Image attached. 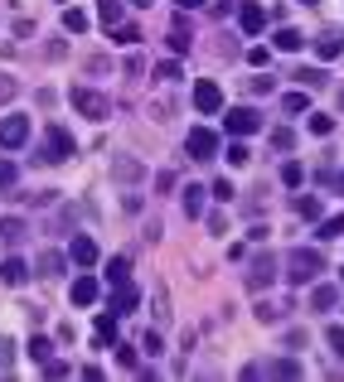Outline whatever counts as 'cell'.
Returning a JSON list of instances; mask_svg holds the SVG:
<instances>
[{
	"instance_id": "41",
	"label": "cell",
	"mask_w": 344,
	"mask_h": 382,
	"mask_svg": "<svg viewBox=\"0 0 344 382\" xmlns=\"http://www.w3.org/2000/svg\"><path fill=\"white\" fill-rule=\"evenodd\" d=\"M44 378H68V363H58V358H49V363H44Z\"/></svg>"
},
{
	"instance_id": "8",
	"label": "cell",
	"mask_w": 344,
	"mask_h": 382,
	"mask_svg": "<svg viewBox=\"0 0 344 382\" xmlns=\"http://www.w3.org/2000/svg\"><path fill=\"white\" fill-rule=\"evenodd\" d=\"M237 29H242V34H262V29H267V10H262L257 0H242V5H237Z\"/></svg>"
},
{
	"instance_id": "44",
	"label": "cell",
	"mask_w": 344,
	"mask_h": 382,
	"mask_svg": "<svg viewBox=\"0 0 344 382\" xmlns=\"http://www.w3.org/2000/svg\"><path fill=\"white\" fill-rule=\"evenodd\" d=\"M214 198H224V203L233 198V184H228V180H214Z\"/></svg>"
},
{
	"instance_id": "50",
	"label": "cell",
	"mask_w": 344,
	"mask_h": 382,
	"mask_svg": "<svg viewBox=\"0 0 344 382\" xmlns=\"http://www.w3.org/2000/svg\"><path fill=\"white\" fill-rule=\"evenodd\" d=\"M306 5H315V0H306Z\"/></svg>"
},
{
	"instance_id": "25",
	"label": "cell",
	"mask_w": 344,
	"mask_h": 382,
	"mask_svg": "<svg viewBox=\"0 0 344 382\" xmlns=\"http://www.w3.org/2000/svg\"><path fill=\"white\" fill-rule=\"evenodd\" d=\"M107 281H131V262H126V257H107Z\"/></svg>"
},
{
	"instance_id": "31",
	"label": "cell",
	"mask_w": 344,
	"mask_h": 382,
	"mask_svg": "<svg viewBox=\"0 0 344 382\" xmlns=\"http://www.w3.org/2000/svg\"><path fill=\"white\" fill-rule=\"evenodd\" d=\"M296 83H306V88H325L330 78H325L320 68H296Z\"/></svg>"
},
{
	"instance_id": "37",
	"label": "cell",
	"mask_w": 344,
	"mask_h": 382,
	"mask_svg": "<svg viewBox=\"0 0 344 382\" xmlns=\"http://www.w3.org/2000/svg\"><path fill=\"white\" fill-rule=\"evenodd\" d=\"M272 145H276V150H291V145H296V131L276 126V131H272Z\"/></svg>"
},
{
	"instance_id": "16",
	"label": "cell",
	"mask_w": 344,
	"mask_h": 382,
	"mask_svg": "<svg viewBox=\"0 0 344 382\" xmlns=\"http://www.w3.org/2000/svg\"><path fill=\"white\" fill-rule=\"evenodd\" d=\"M116 319H121L116 310L97 315V344H102V349H112V344H116Z\"/></svg>"
},
{
	"instance_id": "22",
	"label": "cell",
	"mask_w": 344,
	"mask_h": 382,
	"mask_svg": "<svg viewBox=\"0 0 344 382\" xmlns=\"http://www.w3.org/2000/svg\"><path fill=\"white\" fill-rule=\"evenodd\" d=\"M97 19H102L107 29H116V24H121V0H97Z\"/></svg>"
},
{
	"instance_id": "10",
	"label": "cell",
	"mask_w": 344,
	"mask_h": 382,
	"mask_svg": "<svg viewBox=\"0 0 344 382\" xmlns=\"http://www.w3.org/2000/svg\"><path fill=\"white\" fill-rule=\"evenodd\" d=\"M194 106L209 116V111H224V93H219V83H194Z\"/></svg>"
},
{
	"instance_id": "18",
	"label": "cell",
	"mask_w": 344,
	"mask_h": 382,
	"mask_svg": "<svg viewBox=\"0 0 344 382\" xmlns=\"http://www.w3.org/2000/svg\"><path fill=\"white\" fill-rule=\"evenodd\" d=\"M276 49H281V54H296V49H306L301 29H291V24H286V29H276Z\"/></svg>"
},
{
	"instance_id": "43",
	"label": "cell",
	"mask_w": 344,
	"mask_h": 382,
	"mask_svg": "<svg viewBox=\"0 0 344 382\" xmlns=\"http://www.w3.org/2000/svg\"><path fill=\"white\" fill-rule=\"evenodd\" d=\"M155 189L170 193V189H175V175H170V170H160V175H155Z\"/></svg>"
},
{
	"instance_id": "3",
	"label": "cell",
	"mask_w": 344,
	"mask_h": 382,
	"mask_svg": "<svg viewBox=\"0 0 344 382\" xmlns=\"http://www.w3.org/2000/svg\"><path fill=\"white\" fill-rule=\"evenodd\" d=\"M276 271H281V257H276V252H257V262L247 266V290L262 295V290L276 281Z\"/></svg>"
},
{
	"instance_id": "13",
	"label": "cell",
	"mask_w": 344,
	"mask_h": 382,
	"mask_svg": "<svg viewBox=\"0 0 344 382\" xmlns=\"http://www.w3.org/2000/svg\"><path fill=\"white\" fill-rule=\"evenodd\" d=\"M68 257H73L78 266H93V262H97L102 252H97V242H93L88 232H78V237H73V247H68Z\"/></svg>"
},
{
	"instance_id": "14",
	"label": "cell",
	"mask_w": 344,
	"mask_h": 382,
	"mask_svg": "<svg viewBox=\"0 0 344 382\" xmlns=\"http://www.w3.org/2000/svg\"><path fill=\"white\" fill-rule=\"evenodd\" d=\"M0 281H5V286H24V281H29V266H24L19 257H5V262H0Z\"/></svg>"
},
{
	"instance_id": "46",
	"label": "cell",
	"mask_w": 344,
	"mask_h": 382,
	"mask_svg": "<svg viewBox=\"0 0 344 382\" xmlns=\"http://www.w3.org/2000/svg\"><path fill=\"white\" fill-rule=\"evenodd\" d=\"M180 10H199V5H209V0H175Z\"/></svg>"
},
{
	"instance_id": "6",
	"label": "cell",
	"mask_w": 344,
	"mask_h": 382,
	"mask_svg": "<svg viewBox=\"0 0 344 382\" xmlns=\"http://www.w3.org/2000/svg\"><path fill=\"white\" fill-rule=\"evenodd\" d=\"M185 150H189V160H214V155H219V136H214L209 126H194V131L185 136Z\"/></svg>"
},
{
	"instance_id": "19",
	"label": "cell",
	"mask_w": 344,
	"mask_h": 382,
	"mask_svg": "<svg viewBox=\"0 0 344 382\" xmlns=\"http://www.w3.org/2000/svg\"><path fill=\"white\" fill-rule=\"evenodd\" d=\"M0 237H5V247L24 242V218H0Z\"/></svg>"
},
{
	"instance_id": "11",
	"label": "cell",
	"mask_w": 344,
	"mask_h": 382,
	"mask_svg": "<svg viewBox=\"0 0 344 382\" xmlns=\"http://www.w3.org/2000/svg\"><path fill=\"white\" fill-rule=\"evenodd\" d=\"M136 305H141V290L131 286V281H116V286H112V310H116V315H131Z\"/></svg>"
},
{
	"instance_id": "15",
	"label": "cell",
	"mask_w": 344,
	"mask_h": 382,
	"mask_svg": "<svg viewBox=\"0 0 344 382\" xmlns=\"http://www.w3.org/2000/svg\"><path fill=\"white\" fill-rule=\"evenodd\" d=\"M68 262H73V257H63V252H44V257H39V276H44V281H54V276H63V266H68Z\"/></svg>"
},
{
	"instance_id": "29",
	"label": "cell",
	"mask_w": 344,
	"mask_h": 382,
	"mask_svg": "<svg viewBox=\"0 0 344 382\" xmlns=\"http://www.w3.org/2000/svg\"><path fill=\"white\" fill-rule=\"evenodd\" d=\"M116 368H121V373H141V363H136V353H131V344H116Z\"/></svg>"
},
{
	"instance_id": "26",
	"label": "cell",
	"mask_w": 344,
	"mask_h": 382,
	"mask_svg": "<svg viewBox=\"0 0 344 382\" xmlns=\"http://www.w3.org/2000/svg\"><path fill=\"white\" fill-rule=\"evenodd\" d=\"M306 126H311V136H330V131H335V116H325V111H311V121H306Z\"/></svg>"
},
{
	"instance_id": "48",
	"label": "cell",
	"mask_w": 344,
	"mask_h": 382,
	"mask_svg": "<svg viewBox=\"0 0 344 382\" xmlns=\"http://www.w3.org/2000/svg\"><path fill=\"white\" fill-rule=\"evenodd\" d=\"M335 184H340V193H344V175H340V180H335Z\"/></svg>"
},
{
	"instance_id": "17",
	"label": "cell",
	"mask_w": 344,
	"mask_h": 382,
	"mask_svg": "<svg viewBox=\"0 0 344 382\" xmlns=\"http://www.w3.org/2000/svg\"><path fill=\"white\" fill-rule=\"evenodd\" d=\"M340 305V290L335 286H315L311 290V310H335Z\"/></svg>"
},
{
	"instance_id": "36",
	"label": "cell",
	"mask_w": 344,
	"mask_h": 382,
	"mask_svg": "<svg viewBox=\"0 0 344 382\" xmlns=\"http://www.w3.org/2000/svg\"><path fill=\"white\" fill-rule=\"evenodd\" d=\"M247 160H252V150H247L242 141H237V145H228V165H233V170H242Z\"/></svg>"
},
{
	"instance_id": "35",
	"label": "cell",
	"mask_w": 344,
	"mask_h": 382,
	"mask_svg": "<svg viewBox=\"0 0 344 382\" xmlns=\"http://www.w3.org/2000/svg\"><path fill=\"white\" fill-rule=\"evenodd\" d=\"M15 93H19V83H15V78L0 68V106H5V102H15Z\"/></svg>"
},
{
	"instance_id": "47",
	"label": "cell",
	"mask_w": 344,
	"mask_h": 382,
	"mask_svg": "<svg viewBox=\"0 0 344 382\" xmlns=\"http://www.w3.org/2000/svg\"><path fill=\"white\" fill-rule=\"evenodd\" d=\"M126 5H150V0H126Z\"/></svg>"
},
{
	"instance_id": "38",
	"label": "cell",
	"mask_w": 344,
	"mask_h": 382,
	"mask_svg": "<svg viewBox=\"0 0 344 382\" xmlns=\"http://www.w3.org/2000/svg\"><path fill=\"white\" fill-rule=\"evenodd\" d=\"M296 213H301V218H315V223H320V198H296Z\"/></svg>"
},
{
	"instance_id": "27",
	"label": "cell",
	"mask_w": 344,
	"mask_h": 382,
	"mask_svg": "<svg viewBox=\"0 0 344 382\" xmlns=\"http://www.w3.org/2000/svg\"><path fill=\"white\" fill-rule=\"evenodd\" d=\"M116 180H121V184H136V180H146V165L126 160V165H116Z\"/></svg>"
},
{
	"instance_id": "23",
	"label": "cell",
	"mask_w": 344,
	"mask_h": 382,
	"mask_svg": "<svg viewBox=\"0 0 344 382\" xmlns=\"http://www.w3.org/2000/svg\"><path fill=\"white\" fill-rule=\"evenodd\" d=\"M63 29H68V34H83V29H88V10L68 5V10H63Z\"/></svg>"
},
{
	"instance_id": "4",
	"label": "cell",
	"mask_w": 344,
	"mask_h": 382,
	"mask_svg": "<svg viewBox=\"0 0 344 382\" xmlns=\"http://www.w3.org/2000/svg\"><path fill=\"white\" fill-rule=\"evenodd\" d=\"M68 102L78 106V116H88V121H107V111H112V102L97 93V88H73Z\"/></svg>"
},
{
	"instance_id": "49",
	"label": "cell",
	"mask_w": 344,
	"mask_h": 382,
	"mask_svg": "<svg viewBox=\"0 0 344 382\" xmlns=\"http://www.w3.org/2000/svg\"><path fill=\"white\" fill-rule=\"evenodd\" d=\"M340 111H344V88H340Z\"/></svg>"
},
{
	"instance_id": "40",
	"label": "cell",
	"mask_w": 344,
	"mask_h": 382,
	"mask_svg": "<svg viewBox=\"0 0 344 382\" xmlns=\"http://www.w3.org/2000/svg\"><path fill=\"white\" fill-rule=\"evenodd\" d=\"M155 78H160V83H180V63H175V58H170V63H160V68H155Z\"/></svg>"
},
{
	"instance_id": "5",
	"label": "cell",
	"mask_w": 344,
	"mask_h": 382,
	"mask_svg": "<svg viewBox=\"0 0 344 382\" xmlns=\"http://www.w3.org/2000/svg\"><path fill=\"white\" fill-rule=\"evenodd\" d=\"M224 126H228V136H257L262 131V111L257 106H228Z\"/></svg>"
},
{
	"instance_id": "34",
	"label": "cell",
	"mask_w": 344,
	"mask_h": 382,
	"mask_svg": "<svg viewBox=\"0 0 344 382\" xmlns=\"http://www.w3.org/2000/svg\"><path fill=\"white\" fill-rule=\"evenodd\" d=\"M112 39H116V44H141V29H136V24H116Z\"/></svg>"
},
{
	"instance_id": "32",
	"label": "cell",
	"mask_w": 344,
	"mask_h": 382,
	"mask_svg": "<svg viewBox=\"0 0 344 382\" xmlns=\"http://www.w3.org/2000/svg\"><path fill=\"white\" fill-rule=\"evenodd\" d=\"M301 180H306V170H301L296 160H286V165H281V184H286V189H296Z\"/></svg>"
},
{
	"instance_id": "20",
	"label": "cell",
	"mask_w": 344,
	"mask_h": 382,
	"mask_svg": "<svg viewBox=\"0 0 344 382\" xmlns=\"http://www.w3.org/2000/svg\"><path fill=\"white\" fill-rule=\"evenodd\" d=\"M185 213L189 218H204V184H189L185 189Z\"/></svg>"
},
{
	"instance_id": "7",
	"label": "cell",
	"mask_w": 344,
	"mask_h": 382,
	"mask_svg": "<svg viewBox=\"0 0 344 382\" xmlns=\"http://www.w3.org/2000/svg\"><path fill=\"white\" fill-rule=\"evenodd\" d=\"M24 141H29V116H24V111H10V116L0 121V145H5V150H19Z\"/></svg>"
},
{
	"instance_id": "45",
	"label": "cell",
	"mask_w": 344,
	"mask_h": 382,
	"mask_svg": "<svg viewBox=\"0 0 344 382\" xmlns=\"http://www.w3.org/2000/svg\"><path fill=\"white\" fill-rule=\"evenodd\" d=\"M267 58H272V54H267V49H247V63H252V68H262V63H267Z\"/></svg>"
},
{
	"instance_id": "39",
	"label": "cell",
	"mask_w": 344,
	"mask_h": 382,
	"mask_svg": "<svg viewBox=\"0 0 344 382\" xmlns=\"http://www.w3.org/2000/svg\"><path fill=\"white\" fill-rule=\"evenodd\" d=\"M325 339H330L335 358H344V324H330V329H325Z\"/></svg>"
},
{
	"instance_id": "1",
	"label": "cell",
	"mask_w": 344,
	"mask_h": 382,
	"mask_svg": "<svg viewBox=\"0 0 344 382\" xmlns=\"http://www.w3.org/2000/svg\"><path fill=\"white\" fill-rule=\"evenodd\" d=\"M315 276H325V252L320 247H291L286 252V281L291 286H311Z\"/></svg>"
},
{
	"instance_id": "21",
	"label": "cell",
	"mask_w": 344,
	"mask_h": 382,
	"mask_svg": "<svg viewBox=\"0 0 344 382\" xmlns=\"http://www.w3.org/2000/svg\"><path fill=\"white\" fill-rule=\"evenodd\" d=\"M315 237H320V242H325V237H344V213H330V218H320Z\"/></svg>"
},
{
	"instance_id": "12",
	"label": "cell",
	"mask_w": 344,
	"mask_h": 382,
	"mask_svg": "<svg viewBox=\"0 0 344 382\" xmlns=\"http://www.w3.org/2000/svg\"><path fill=\"white\" fill-rule=\"evenodd\" d=\"M315 54H320L325 63H335V58L344 54V34H340V29H320V39H315Z\"/></svg>"
},
{
	"instance_id": "33",
	"label": "cell",
	"mask_w": 344,
	"mask_h": 382,
	"mask_svg": "<svg viewBox=\"0 0 344 382\" xmlns=\"http://www.w3.org/2000/svg\"><path fill=\"white\" fill-rule=\"evenodd\" d=\"M15 180H19L15 160H0V193H5V189H15Z\"/></svg>"
},
{
	"instance_id": "42",
	"label": "cell",
	"mask_w": 344,
	"mask_h": 382,
	"mask_svg": "<svg viewBox=\"0 0 344 382\" xmlns=\"http://www.w3.org/2000/svg\"><path fill=\"white\" fill-rule=\"evenodd\" d=\"M252 93L267 97V93H272V78H267V73H257V78H252Z\"/></svg>"
},
{
	"instance_id": "30",
	"label": "cell",
	"mask_w": 344,
	"mask_h": 382,
	"mask_svg": "<svg viewBox=\"0 0 344 382\" xmlns=\"http://www.w3.org/2000/svg\"><path fill=\"white\" fill-rule=\"evenodd\" d=\"M281 111L301 116V111H311V102H306V93H286V97H281Z\"/></svg>"
},
{
	"instance_id": "24",
	"label": "cell",
	"mask_w": 344,
	"mask_h": 382,
	"mask_svg": "<svg viewBox=\"0 0 344 382\" xmlns=\"http://www.w3.org/2000/svg\"><path fill=\"white\" fill-rule=\"evenodd\" d=\"M262 373H272V378H301V363H296V358H276V363H267Z\"/></svg>"
},
{
	"instance_id": "2",
	"label": "cell",
	"mask_w": 344,
	"mask_h": 382,
	"mask_svg": "<svg viewBox=\"0 0 344 382\" xmlns=\"http://www.w3.org/2000/svg\"><path fill=\"white\" fill-rule=\"evenodd\" d=\"M78 155V145H73V136H68V126H58V121H49V131H44V145H39V165H63V160H73Z\"/></svg>"
},
{
	"instance_id": "9",
	"label": "cell",
	"mask_w": 344,
	"mask_h": 382,
	"mask_svg": "<svg viewBox=\"0 0 344 382\" xmlns=\"http://www.w3.org/2000/svg\"><path fill=\"white\" fill-rule=\"evenodd\" d=\"M68 300H73V305H83V310H88V305H97V300H102V281L78 276V281H73V290H68Z\"/></svg>"
},
{
	"instance_id": "28",
	"label": "cell",
	"mask_w": 344,
	"mask_h": 382,
	"mask_svg": "<svg viewBox=\"0 0 344 382\" xmlns=\"http://www.w3.org/2000/svg\"><path fill=\"white\" fill-rule=\"evenodd\" d=\"M29 358H34V363H49V358H54V344H49L44 334H39V339H29Z\"/></svg>"
}]
</instances>
